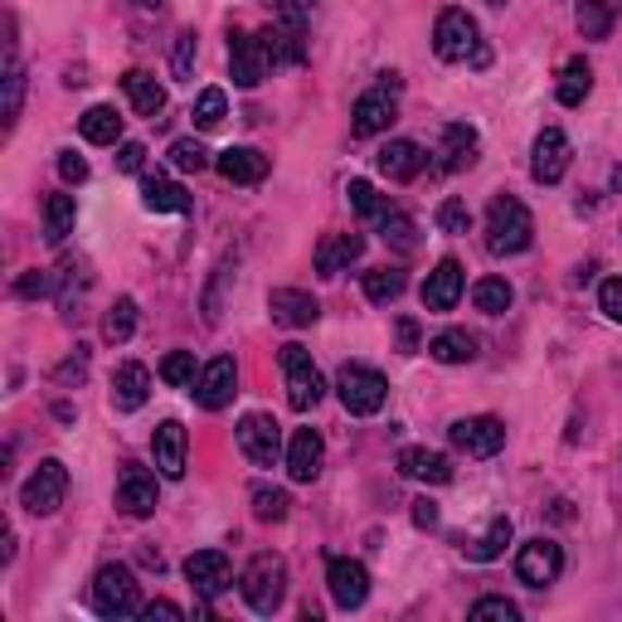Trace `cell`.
<instances>
[{
	"instance_id": "obj_1",
	"label": "cell",
	"mask_w": 622,
	"mask_h": 622,
	"mask_svg": "<svg viewBox=\"0 0 622 622\" xmlns=\"http://www.w3.org/2000/svg\"><path fill=\"white\" fill-rule=\"evenodd\" d=\"M531 238H535L531 210H525L515 195H496L492 210H486V248H492L496 258H515L531 248Z\"/></svg>"
},
{
	"instance_id": "obj_2",
	"label": "cell",
	"mask_w": 622,
	"mask_h": 622,
	"mask_svg": "<svg viewBox=\"0 0 622 622\" xmlns=\"http://www.w3.org/2000/svg\"><path fill=\"white\" fill-rule=\"evenodd\" d=\"M433 49H438V59H448V64H476L482 69L486 59V45H482V29H476V20L467 15V10H443L438 15V29H433Z\"/></svg>"
},
{
	"instance_id": "obj_3",
	"label": "cell",
	"mask_w": 622,
	"mask_h": 622,
	"mask_svg": "<svg viewBox=\"0 0 622 622\" xmlns=\"http://www.w3.org/2000/svg\"><path fill=\"white\" fill-rule=\"evenodd\" d=\"M238 594H244V604L253 608V613H277L287 598V564L283 555H258L253 564L244 569V579H238Z\"/></svg>"
},
{
	"instance_id": "obj_4",
	"label": "cell",
	"mask_w": 622,
	"mask_h": 622,
	"mask_svg": "<svg viewBox=\"0 0 622 622\" xmlns=\"http://www.w3.org/2000/svg\"><path fill=\"white\" fill-rule=\"evenodd\" d=\"M92 608L102 618H132L141 613V584L127 564H102L92 579Z\"/></svg>"
},
{
	"instance_id": "obj_5",
	"label": "cell",
	"mask_w": 622,
	"mask_h": 622,
	"mask_svg": "<svg viewBox=\"0 0 622 622\" xmlns=\"http://www.w3.org/2000/svg\"><path fill=\"white\" fill-rule=\"evenodd\" d=\"M336 394H340V403H346V413H356V419H370V413L385 409L389 380L380 375V370H370V365H340Z\"/></svg>"
},
{
	"instance_id": "obj_6",
	"label": "cell",
	"mask_w": 622,
	"mask_h": 622,
	"mask_svg": "<svg viewBox=\"0 0 622 622\" xmlns=\"http://www.w3.org/2000/svg\"><path fill=\"white\" fill-rule=\"evenodd\" d=\"M350 132L356 137H380V132H389V122L399 117V74H380V83L370 92H360L356 112H350Z\"/></svg>"
},
{
	"instance_id": "obj_7",
	"label": "cell",
	"mask_w": 622,
	"mask_h": 622,
	"mask_svg": "<svg viewBox=\"0 0 622 622\" xmlns=\"http://www.w3.org/2000/svg\"><path fill=\"white\" fill-rule=\"evenodd\" d=\"M64 496H69V467L59 458H45L25 476V486H20V506L29 515H54L64 506Z\"/></svg>"
},
{
	"instance_id": "obj_8",
	"label": "cell",
	"mask_w": 622,
	"mask_h": 622,
	"mask_svg": "<svg viewBox=\"0 0 622 622\" xmlns=\"http://www.w3.org/2000/svg\"><path fill=\"white\" fill-rule=\"evenodd\" d=\"M283 375H287V403H293L297 413L316 409L321 399H326V380H321V370L311 365V350L307 346H283Z\"/></svg>"
},
{
	"instance_id": "obj_9",
	"label": "cell",
	"mask_w": 622,
	"mask_h": 622,
	"mask_svg": "<svg viewBox=\"0 0 622 622\" xmlns=\"http://www.w3.org/2000/svg\"><path fill=\"white\" fill-rule=\"evenodd\" d=\"M238 448L253 467H273L283 458V428L273 413H244L238 419Z\"/></svg>"
},
{
	"instance_id": "obj_10",
	"label": "cell",
	"mask_w": 622,
	"mask_h": 622,
	"mask_svg": "<svg viewBox=\"0 0 622 622\" xmlns=\"http://www.w3.org/2000/svg\"><path fill=\"white\" fill-rule=\"evenodd\" d=\"M452 448L467 452V458H496L506 448V423L492 419V413H476V419H458L448 428Z\"/></svg>"
},
{
	"instance_id": "obj_11",
	"label": "cell",
	"mask_w": 622,
	"mask_h": 622,
	"mask_svg": "<svg viewBox=\"0 0 622 622\" xmlns=\"http://www.w3.org/2000/svg\"><path fill=\"white\" fill-rule=\"evenodd\" d=\"M326 588H331V604L336 608H360L370 598V569L360 564V559H346V555H336L326 564Z\"/></svg>"
},
{
	"instance_id": "obj_12",
	"label": "cell",
	"mask_w": 622,
	"mask_h": 622,
	"mask_svg": "<svg viewBox=\"0 0 622 622\" xmlns=\"http://www.w3.org/2000/svg\"><path fill=\"white\" fill-rule=\"evenodd\" d=\"M515 574H521V584H531V588H545V584H555L559 574H564V549H559L555 540H525L521 545V555H515Z\"/></svg>"
},
{
	"instance_id": "obj_13",
	"label": "cell",
	"mask_w": 622,
	"mask_h": 622,
	"mask_svg": "<svg viewBox=\"0 0 622 622\" xmlns=\"http://www.w3.org/2000/svg\"><path fill=\"white\" fill-rule=\"evenodd\" d=\"M258 45H263L268 69L302 64V59H307V29H302V20H287L283 15L273 29H263V35H258Z\"/></svg>"
},
{
	"instance_id": "obj_14",
	"label": "cell",
	"mask_w": 622,
	"mask_h": 622,
	"mask_svg": "<svg viewBox=\"0 0 622 622\" xmlns=\"http://www.w3.org/2000/svg\"><path fill=\"white\" fill-rule=\"evenodd\" d=\"M234 389H238V365L229 356L210 360V365L200 370V380H195V403L210 413H220L224 403H234Z\"/></svg>"
},
{
	"instance_id": "obj_15",
	"label": "cell",
	"mask_w": 622,
	"mask_h": 622,
	"mask_svg": "<svg viewBox=\"0 0 622 622\" xmlns=\"http://www.w3.org/2000/svg\"><path fill=\"white\" fill-rule=\"evenodd\" d=\"M185 579H190L195 594H204V598H220L234 588V569L220 549H200V555L185 559Z\"/></svg>"
},
{
	"instance_id": "obj_16",
	"label": "cell",
	"mask_w": 622,
	"mask_h": 622,
	"mask_svg": "<svg viewBox=\"0 0 622 622\" xmlns=\"http://www.w3.org/2000/svg\"><path fill=\"white\" fill-rule=\"evenodd\" d=\"M569 171V137L559 127H545L535 137V151H531V175L540 185H559Z\"/></svg>"
},
{
	"instance_id": "obj_17",
	"label": "cell",
	"mask_w": 622,
	"mask_h": 622,
	"mask_svg": "<svg viewBox=\"0 0 622 622\" xmlns=\"http://www.w3.org/2000/svg\"><path fill=\"white\" fill-rule=\"evenodd\" d=\"M229 74L238 88H258L268 74V59H263V45H258V35H244V29H234L229 35Z\"/></svg>"
},
{
	"instance_id": "obj_18",
	"label": "cell",
	"mask_w": 622,
	"mask_h": 622,
	"mask_svg": "<svg viewBox=\"0 0 622 622\" xmlns=\"http://www.w3.org/2000/svg\"><path fill=\"white\" fill-rule=\"evenodd\" d=\"M321 462H326V443H321L316 428H297L293 443H287V476L293 482H316Z\"/></svg>"
},
{
	"instance_id": "obj_19",
	"label": "cell",
	"mask_w": 622,
	"mask_h": 622,
	"mask_svg": "<svg viewBox=\"0 0 622 622\" xmlns=\"http://www.w3.org/2000/svg\"><path fill=\"white\" fill-rule=\"evenodd\" d=\"M268 311H273V321H277V326H287V331H302V326H311V321L321 316L316 297L302 293V287H277V293L268 297Z\"/></svg>"
},
{
	"instance_id": "obj_20",
	"label": "cell",
	"mask_w": 622,
	"mask_h": 622,
	"mask_svg": "<svg viewBox=\"0 0 622 622\" xmlns=\"http://www.w3.org/2000/svg\"><path fill=\"white\" fill-rule=\"evenodd\" d=\"M117 506L127 515H151L156 511V476L147 472V467H137V462H127L122 467V482H117Z\"/></svg>"
},
{
	"instance_id": "obj_21",
	"label": "cell",
	"mask_w": 622,
	"mask_h": 622,
	"mask_svg": "<svg viewBox=\"0 0 622 622\" xmlns=\"http://www.w3.org/2000/svg\"><path fill=\"white\" fill-rule=\"evenodd\" d=\"M151 458H156V472L171 476V482H181L185 476V428H181V419H165L161 428H156Z\"/></svg>"
},
{
	"instance_id": "obj_22",
	"label": "cell",
	"mask_w": 622,
	"mask_h": 622,
	"mask_svg": "<svg viewBox=\"0 0 622 622\" xmlns=\"http://www.w3.org/2000/svg\"><path fill=\"white\" fill-rule=\"evenodd\" d=\"M462 297V263L458 258H443L438 268L428 273V283H423V307L428 311H452Z\"/></svg>"
},
{
	"instance_id": "obj_23",
	"label": "cell",
	"mask_w": 622,
	"mask_h": 622,
	"mask_svg": "<svg viewBox=\"0 0 622 622\" xmlns=\"http://www.w3.org/2000/svg\"><path fill=\"white\" fill-rule=\"evenodd\" d=\"M151 399V375H147V365H117L112 370V409H122V413H137L141 403Z\"/></svg>"
},
{
	"instance_id": "obj_24",
	"label": "cell",
	"mask_w": 622,
	"mask_h": 622,
	"mask_svg": "<svg viewBox=\"0 0 622 622\" xmlns=\"http://www.w3.org/2000/svg\"><path fill=\"white\" fill-rule=\"evenodd\" d=\"M399 476L409 482H428V486H448L452 482V462L433 448H403L399 452Z\"/></svg>"
},
{
	"instance_id": "obj_25",
	"label": "cell",
	"mask_w": 622,
	"mask_h": 622,
	"mask_svg": "<svg viewBox=\"0 0 622 622\" xmlns=\"http://www.w3.org/2000/svg\"><path fill=\"white\" fill-rule=\"evenodd\" d=\"M360 253H365V238H360V234H331V238H321L316 273L321 277H340L350 263H360Z\"/></svg>"
},
{
	"instance_id": "obj_26",
	"label": "cell",
	"mask_w": 622,
	"mask_h": 622,
	"mask_svg": "<svg viewBox=\"0 0 622 622\" xmlns=\"http://www.w3.org/2000/svg\"><path fill=\"white\" fill-rule=\"evenodd\" d=\"M220 175L229 185H258V181H268V156L263 151H253V147H229V151H220Z\"/></svg>"
},
{
	"instance_id": "obj_27",
	"label": "cell",
	"mask_w": 622,
	"mask_h": 622,
	"mask_svg": "<svg viewBox=\"0 0 622 622\" xmlns=\"http://www.w3.org/2000/svg\"><path fill=\"white\" fill-rule=\"evenodd\" d=\"M423 161H428V156H423L419 141H389V147L375 156V165H380L385 181H413V175L423 171Z\"/></svg>"
},
{
	"instance_id": "obj_28",
	"label": "cell",
	"mask_w": 622,
	"mask_h": 622,
	"mask_svg": "<svg viewBox=\"0 0 622 622\" xmlns=\"http://www.w3.org/2000/svg\"><path fill=\"white\" fill-rule=\"evenodd\" d=\"M122 88H127V98H132V108L141 112V117H161V108H165V88L156 83L151 74H141V69H132V74H122Z\"/></svg>"
},
{
	"instance_id": "obj_29",
	"label": "cell",
	"mask_w": 622,
	"mask_h": 622,
	"mask_svg": "<svg viewBox=\"0 0 622 622\" xmlns=\"http://www.w3.org/2000/svg\"><path fill=\"white\" fill-rule=\"evenodd\" d=\"M443 171H467V165L476 161V132L467 127V122H452L448 132H443Z\"/></svg>"
},
{
	"instance_id": "obj_30",
	"label": "cell",
	"mask_w": 622,
	"mask_h": 622,
	"mask_svg": "<svg viewBox=\"0 0 622 622\" xmlns=\"http://www.w3.org/2000/svg\"><path fill=\"white\" fill-rule=\"evenodd\" d=\"M428 356L438 360V365H467V360H476V336H467V331H438V336L428 340Z\"/></svg>"
},
{
	"instance_id": "obj_31",
	"label": "cell",
	"mask_w": 622,
	"mask_h": 622,
	"mask_svg": "<svg viewBox=\"0 0 622 622\" xmlns=\"http://www.w3.org/2000/svg\"><path fill=\"white\" fill-rule=\"evenodd\" d=\"M78 132H83V141H92V147H112V141L122 137L117 108H88L78 117Z\"/></svg>"
},
{
	"instance_id": "obj_32",
	"label": "cell",
	"mask_w": 622,
	"mask_h": 622,
	"mask_svg": "<svg viewBox=\"0 0 622 622\" xmlns=\"http://www.w3.org/2000/svg\"><path fill=\"white\" fill-rule=\"evenodd\" d=\"M141 204H147L151 214H185L190 210V195H185V185H175V181H147V195H141Z\"/></svg>"
},
{
	"instance_id": "obj_33",
	"label": "cell",
	"mask_w": 622,
	"mask_h": 622,
	"mask_svg": "<svg viewBox=\"0 0 622 622\" xmlns=\"http://www.w3.org/2000/svg\"><path fill=\"white\" fill-rule=\"evenodd\" d=\"M588 92H594V69H588V59H569L564 74H559V102L579 108Z\"/></svg>"
},
{
	"instance_id": "obj_34",
	"label": "cell",
	"mask_w": 622,
	"mask_h": 622,
	"mask_svg": "<svg viewBox=\"0 0 622 622\" xmlns=\"http://www.w3.org/2000/svg\"><path fill=\"white\" fill-rule=\"evenodd\" d=\"M74 214H78L74 195H49V204H45V238L49 244H64V238L74 234Z\"/></svg>"
},
{
	"instance_id": "obj_35",
	"label": "cell",
	"mask_w": 622,
	"mask_h": 622,
	"mask_svg": "<svg viewBox=\"0 0 622 622\" xmlns=\"http://www.w3.org/2000/svg\"><path fill=\"white\" fill-rule=\"evenodd\" d=\"M506 545H511V521H506V515H496V521L486 525L482 540L467 545V559H476V564H492V559L506 555Z\"/></svg>"
},
{
	"instance_id": "obj_36",
	"label": "cell",
	"mask_w": 622,
	"mask_h": 622,
	"mask_svg": "<svg viewBox=\"0 0 622 622\" xmlns=\"http://www.w3.org/2000/svg\"><path fill=\"white\" fill-rule=\"evenodd\" d=\"M472 302H476V311H486V316H501V311H511L515 293L506 277H482V283L472 287Z\"/></svg>"
},
{
	"instance_id": "obj_37",
	"label": "cell",
	"mask_w": 622,
	"mask_h": 622,
	"mask_svg": "<svg viewBox=\"0 0 622 622\" xmlns=\"http://www.w3.org/2000/svg\"><path fill=\"white\" fill-rule=\"evenodd\" d=\"M579 29H584V39H608V29H613V0H579Z\"/></svg>"
},
{
	"instance_id": "obj_38",
	"label": "cell",
	"mask_w": 622,
	"mask_h": 622,
	"mask_svg": "<svg viewBox=\"0 0 622 622\" xmlns=\"http://www.w3.org/2000/svg\"><path fill=\"white\" fill-rule=\"evenodd\" d=\"M287 511H293V496L283 492V486H253V515L268 525L287 521Z\"/></svg>"
},
{
	"instance_id": "obj_39",
	"label": "cell",
	"mask_w": 622,
	"mask_h": 622,
	"mask_svg": "<svg viewBox=\"0 0 622 622\" xmlns=\"http://www.w3.org/2000/svg\"><path fill=\"white\" fill-rule=\"evenodd\" d=\"M399 293H403V268H370V273H365V297L375 307L394 302Z\"/></svg>"
},
{
	"instance_id": "obj_40",
	"label": "cell",
	"mask_w": 622,
	"mask_h": 622,
	"mask_svg": "<svg viewBox=\"0 0 622 622\" xmlns=\"http://www.w3.org/2000/svg\"><path fill=\"white\" fill-rule=\"evenodd\" d=\"M224 117H229V98H224V88H204L200 98H195V127L214 132Z\"/></svg>"
},
{
	"instance_id": "obj_41",
	"label": "cell",
	"mask_w": 622,
	"mask_h": 622,
	"mask_svg": "<svg viewBox=\"0 0 622 622\" xmlns=\"http://www.w3.org/2000/svg\"><path fill=\"white\" fill-rule=\"evenodd\" d=\"M132 331H137V302L122 297V302H112L108 321H102V336H108L112 346H122V340H132Z\"/></svg>"
},
{
	"instance_id": "obj_42",
	"label": "cell",
	"mask_w": 622,
	"mask_h": 622,
	"mask_svg": "<svg viewBox=\"0 0 622 622\" xmlns=\"http://www.w3.org/2000/svg\"><path fill=\"white\" fill-rule=\"evenodd\" d=\"M20 98H25V74H20L15 45H5V132L15 127V117H20Z\"/></svg>"
},
{
	"instance_id": "obj_43",
	"label": "cell",
	"mask_w": 622,
	"mask_h": 622,
	"mask_svg": "<svg viewBox=\"0 0 622 622\" xmlns=\"http://www.w3.org/2000/svg\"><path fill=\"white\" fill-rule=\"evenodd\" d=\"M161 380L171 389H195V380H200V375H195V356H190V350H171V356L161 360Z\"/></svg>"
},
{
	"instance_id": "obj_44",
	"label": "cell",
	"mask_w": 622,
	"mask_h": 622,
	"mask_svg": "<svg viewBox=\"0 0 622 622\" xmlns=\"http://www.w3.org/2000/svg\"><path fill=\"white\" fill-rule=\"evenodd\" d=\"M380 234H385V244L403 248V253L419 244V229H413V220H409V214H399V210H385V220H380Z\"/></svg>"
},
{
	"instance_id": "obj_45",
	"label": "cell",
	"mask_w": 622,
	"mask_h": 622,
	"mask_svg": "<svg viewBox=\"0 0 622 622\" xmlns=\"http://www.w3.org/2000/svg\"><path fill=\"white\" fill-rule=\"evenodd\" d=\"M346 195H350V210L356 214H365V220H385V204H380V195H375V185L370 181H350Z\"/></svg>"
},
{
	"instance_id": "obj_46",
	"label": "cell",
	"mask_w": 622,
	"mask_h": 622,
	"mask_svg": "<svg viewBox=\"0 0 622 622\" xmlns=\"http://www.w3.org/2000/svg\"><path fill=\"white\" fill-rule=\"evenodd\" d=\"M171 165L175 171H204V165H210V151H204L195 137H181V141H171Z\"/></svg>"
},
{
	"instance_id": "obj_47",
	"label": "cell",
	"mask_w": 622,
	"mask_h": 622,
	"mask_svg": "<svg viewBox=\"0 0 622 622\" xmlns=\"http://www.w3.org/2000/svg\"><path fill=\"white\" fill-rule=\"evenodd\" d=\"M486 618L515 622V618H521V608H515L511 598H476V604H472V622H486Z\"/></svg>"
},
{
	"instance_id": "obj_48",
	"label": "cell",
	"mask_w": 622,
	"mask_h": 622,
	"mask_svg": "<svg viewBox=\"0 0 622 622\" xmlns=\"http://www.w3.org/2000/svg\"><path fill=\"white\" fill-rule=\"evenodd\" d=\"M438 229L443 234H467L472 229V210H467L462 200H443L438 204Z\"/></svg>"
},
{
	"instance_id": "obj_49",
	"label": "cell",
	"mask_w": 622,
	"mask_h": 622,
	"mask_svg": "<svg viewBox=\"0 0 622 622\" xmlns=\"http://www.w3.org/2000/svg\"><path fill=\"white\" fill-rule=\"evenodd\" d=\"M598 307H604L608 321H618L622 326V277H608V283L598 287Z\"/></svg>"
},
{
	"instance_id": "obj_50",
	"label": "cell",
	"mask_w": 622,
	"mask_h": 622,
	"mask_svg": "<svg viewBox=\"0 0 622 622\" xmlns=\"http://www.w3.org/2000/svg\"><path fill=\"white\" fill-rule=\"evenodd\" d=\"M59 175H64V185H83L88 181V161L78 151H59Z\"/></svg>"
},
{
	"instance_id": "obj_51",
	"label": "cell",
	"mask_w": 622,
	"mask_h": 622,
	"mask_svg": "<svg viewBox=\"0 0 622 622\" xmlns=\"http://www.w3.org/2000/svg\"><path fill=\"white\" fill-rule=\"evenodd\" d=\"M190 64H195V35H181L175 39V54H171L175 78H190Z\"/></svg>"
},
{
	"instance_id": "obj_52",
	"label": "cell",
	"mask_w": 622,
	"mask_h": 622,
	"mask_svg": "<svg viewBox=\"0 0 622 622\" xmlns=\"http://www.w3.org/2000/svg\"><path fill=\"white\" fill-rule=\"evenodd\" d=\"M49 293H54V277L49 273H25L15 283V297H49Z\"/></svg>"
},
{
	"instance_id": "obj_53",
	"label": "cell",
	"mask_w": 622,
	"mask_h": 622,
	"mask_svg": "<svg viewBox=\"0 0 622 622\" xmlns=\"http://www.w3.org/2000/svg\"><path fill=\"white\" fill-rule=\"evenodd\" d=\"M141 161H147V147H141V141H122V147H117V171L137 175Z\"/></svg>"
},
{
	"instance_id": "obj_54",
	"label": "cell",
	"mask_w": 622,
	"mask_h": 622,
	"mask_svg": "<svg viewBox=\"0 0 622 622\" xmlns=\"http://www.w3.org/2000/svg\"><path fill=\"white\" fill-rule=\"evenodd\" d=\"M83 375H88V350H83V346H78V350H74V356H69V360H64V370H59V375H54V380H59V385H69V380H83Z\"/></svg>"
},
{
	"instance_id": "obj_55",
	"label": "cell",
	"mask_w": 622,
	"mask_h": 622,
	"mask_svg": "<svg viewBox=\"0 0 622 622\" xmlns=\"http://www.w3.org/2000/svg\"><path fill=\"white\" fill-rule=\"evenodd\" d=\"M268 5H273L277 15H287V20H307L311 10L321 5V0H268Z\"/></svg>"
},
{
	"instance_id": "obj_56",
	"label": "cell",
	"mask_w": 622,
	"mask_h": 622,
	"mask_svg": "<svg viewBox=\"0 0 622 622\" xmlns=\"http://www.w3.org/2000/svg\"><path fill=\"white\" fill-rule=\"evenodd\" d=\"M399 356H419V321L399 316Z\"/></svg>"
},
{
	"instance_id": "obj_57",
	"label": "cell",
	"mask_w": 622,
	"mask_h": 622,
	"mask_svg": "<svg viewBox=\"0 0 622 622\" xmlns=\"http://www.w3.org/2000/svg\"><path fill=\"white\" fill-rule=\"evenodd\" d=\"M141 618H165V622H181L185 618V608L181 604H165V598H156V604H141Z\"/></svg>"
},
{
	"instance_id": "obj_58",
	"label": "cell",
	"mask_w": 622,
	"mask_h": 622,
	"mask_svg": "<svg viewBox=\"0 0 622 622\" xmlns=\"http://www.w3.org/2000/svg\"><path fill=\"white\" fill-rule=\"evenodd\" d=\"M413 525H419V531H433V525H438V506H433L428 496H423V501H413Z\"/></svg>"
},
{
	"instance_id": "obj_59",
	"label": "cell",
	"mask_w": 622,
	"mask_h": 622,
	"mask_svg": "<svg viewBox=\"0 0 622 622\" xmlns=\"http://www.w3.org/2000/svg\"><path fill=\"white\" fill-rule=\"evenodd\" d=\"M141 5H161V0H141Z\"/></svg>"
}]
</instances>
